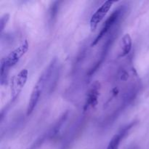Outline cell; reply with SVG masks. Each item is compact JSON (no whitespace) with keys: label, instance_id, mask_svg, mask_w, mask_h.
<instances>
[{"label":"cell","instance_id":"cell-1","mask_svg":"<svg viewBox=\"0 0 149 149\" xmlns=\"http://www.w3.org/2000/svg\"><path fill=\"white\" fill-rule=\"evenodd\" d=\"M122 10H122V7H119L118 9H116V10L112 13V14L108 17L107 20L105 21L104 24L102 26L101 29H100L98 34L97 35V36H96L95 39H94V41L92 42V47L97 45V44L98 43L99 41H100V39H101L102 38L110 31V29L116 24V22L118 21V20H119V17H120V16L122 15Z\"/></svg>","mask_w":149,"mask_h":149},{"label":"cell","instance_id":"cell-2","mask_svg":"<svg viewBox=\"0 0 149 149\" xmlns=\"http://www.w3.org/2000/svg\"><path fill=\"white\" fill-rule=\"evenodd\" d=\"M29 45L27 40L23 41V43L21 45H19L16 49L12 51L5 58H4V63H5L6 65L9 68L10 67L14 66L18 61H20V58L27 52L28 49H29Z\"/></svg>","mask_w":149,"mask_h":149},{"label":"cell","instance_id":"cell-3","mask_svg":"<svg viewBox=\"0 0 149 149\" xmlns=\"http://www.w3.org/2000/svg\"><path fill=\"white\" fill-rule=\"evenodd\" d=\"M115 1H106L100 6V7L96 10V11L93 13L92 15L91 18H90V29L92 31H94L97 27L99 23L103 20L105 16L108 13V12L110 10L111 6L114 4Z\"/></svg>","mask_w":149,"mask_h":149},{"label":"cell","instance_id":"cell-4","mask_svg":"<svg viewBox=\"0 0 149 149\" xmlns=\"http://www.w3.org/2000/svg\"><path fill=\"white\" fill-rule=\"evenodd\" d=\"M28 74H29L28 70L23 68L12 79L11 93L13 100H15L26 84L28 79Z\"/></svg>","mask_w":149,"mask_h":149},{"label":"cell","instance_id":"cell-5","mask_svg":"<svg viewBox=\"0 0 149 149\" xmlns=\"http://www.w3.org/2000/svg\"><path fill=\"white\" fill-rule=\"evenodd\" d=\"M43 89L44 88L42 86L38 84H36V85L33 87L31 94L30 98H29V103H28L27 109H26V115L28 116H30L33 113V110H34L38 102H39Z\"/></svg>","mask_w":149,"mask_h":149},{"label":"cell","instance_id":"cell-6","mask_svg":"<svg viewBox=\"0 0 149 149\" xmlns=\"http://www.w3.org/2000/svg\"><path fill=\"white\" fill-rule=\"evenodd\" d=\"M132 49V39L128 33L124 35L121 42V52L119 57H124L127 55Z\"/></svg>","mask_w":149,"mask_h":149},{"label":"cell","instance_id":"cell-7","mask_svg":"<svg viewBox=\"0 0 149 149\" xmlns=\"http://www.w3.org/2000/svg\"><path fill=\"white\" fill-rule=\"evenodd\" d=\"M97 95H98V85L96 83L90 90L89 97L87 100V103L85 104V108H88L90 106L93 107V106H95L96 103H97Z\"/></svg>","mask_w":149,"mask_h":149},{"label":"cell","instance_id":"cell-8","mask_svg":"<svg viewBox=\"0 0 149 149\" xmlns=\"http://www.w3.org/2000/svg\"><path fill=\"white\" fill-rule=\"evenodd\" d=\"M9 68L4 63V58L1 61V84H7V76H8Z\"/></svg>","mask_w":149,"mask_h":149},{"label":"cell","instance_id":"cell-9","mask_svg":"<svg viewBox=\"0 0 149 149\" xmlns=\"http://www.w3.org/2000/svg\"><path fill=\"white\" fill-rule=\"evenodd\" d=\"M9 19V15L4 14L2 17H1V21H0V27H1V31L2 32L3 29L4 28V25L7 23Z\"/></svg>","mask_w":149,"mask_h":149}]
</instances>
